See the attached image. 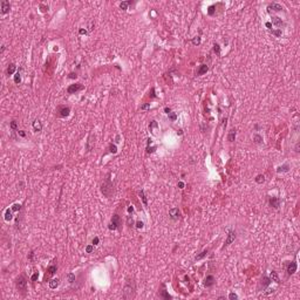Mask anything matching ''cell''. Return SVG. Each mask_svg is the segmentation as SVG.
<instances>
[{
  "label": "cell",
  "mask_w": 300,
  "mask_h": 300,
  "mask_svg": "<svg viewBox=\"0 0 300 300\" xmlns=\"http://www.w3.org/2000/svg\"><path fill=\"white\" fill-rule=\"evenodd\" d=\"M135 283L131 279H127L124 287H123V298L124 299H133L135 297Z\"/></svg>",
  "instance_id": "1"
},
{
  "label": "cell",
  "mask_w": 300,
  "mask_h": 300,
  "mask_svg": "<svg viewBox=\"0 0 300 300\" xmlns=\"http://www.w3.org/2000/svg\"><path fill=\"white\" fill-rule=\"evenodd\" d=\"M101 191H102V193H103L106 197H108V198L113 195V184H111V182H110V180H109V177L103 182L102 188H101Z\"/></svg>",
  "instance_id": "2"
},
{
  "label": "cell",
  "mask_w": 300,
  "mask_h": 300,
  "mask_svg": "<svg viewBox=\"0 0 300 300\" xmlns=\"http://www.w3.org/2000/svg\"><path fill=\"white\" fill-rule=\"evenodd\" d=\"M121 225H122V223H121V218L119 214H114L113 217H111V219H110V223H109V225H108V229L109 230H121Z\"/></svg>",
  "instance_id": "3"
},
{
  "label": "cell",
  "mask_w": 300,
  "mask_h": 300,
  "mask_svg": "<svg viewBox=\"0 0 300 300\" xmlns=\"http://www.w3.org/2000/svg\"><path fill=\"white\" fill-rule=\"evenodd\" d=\"M15 285H17V288L21 291V292H25L27 290V281L25 279L24 275H19L17 280H15Z\"/></svg>",
  "instance_id": "4"
},
{
  "label": "cell",
  "mask_w": 300,
  "mask_h": 300,
  "mask_svg": "<svg viewBox=\"0 0 300 300\" xmlns=\"http://www.w3.org/2000/svg\"><path fill=\"white\" fill-rule=\"evenodd\" d=\"M85 89V86L81 85V83H74V85H70V86L67 88V93L68 94H75L77 92H81Z\"/></svg>",
  "instance_id": "5"
},
{
  "label": "cell",
  "mask_w": 300,
  "mask_h": 300,
  "mask_svg": "<svg viewBox=\"0 0 300 300\" xmlns=\"http://www.w3.org/2000/svg\"><path fill=\"white\" fill-rule=\"evenodd\" d=\"M169 216H170V218L172 220H178L180 218V211L178 207H172V209H170L169 210Z\"/></svg>",
  "instance_id": "6"
},
{
  "label": "cell",
  "mask_w": 300,
  "mask_h": 300,
  "mask_svg": "<svg viewBox=\"0 0 300 300\" xmlns=\"http://www.w3.org/2000/svg\"><path fill=\"white\" fill-rule=\"evenodd\" d=\"M234 239H236V231L230 230V231L227 232V238H226V240H225L224 247H226V246H229L230 244H232V243L234 241Z\"/></svg>",
  "instance_id": "7"
},
{
  "label": "cell",
  "mask_w": 300,
  "mask_h": 300,
  "mask_svg": "<svg viewBox=\"0 0 300 300\" xmlns=\"http://www.w3.org/2000/svg\"><path fill=\"white\" fill-rule=\"evenodd\" d=\"M70 114V108L66 107V106H61L58 108V115L60 117H67L68 115Z\"/></svg>",
  "instance_id": "8"
},
{
  "label": "cell",
  "mask_w": 300,
  "mask_h": 300,
  "mask_svg": "<svg viewBox=\"0 0 300 300\" xmlns=\"http://www.w3.org/2000/svg\"><path fill=\"white\" fill-rule=\"evenodd\" d=\"M297 268H298V266H297V263L295 261H291V263H288L286 266V271L287 273L290 274V275H292L293 273H295L297 272Z\"/></svg>",
  "instance_id": "9"
},
{
  "label": "cell",
  "mask_w": 300,
  "mask_h": 300,
  "mask_svg": "<svg viewBox=\"0 0 300 300\" xmlns=\"http://www.w3.org/2000/svg\"><path fill=\"white\" fill-rule=\"evenodd\" d=\"M281 9H283L281 5L277 4V2H272V4H270V5L267 6V12H268V13H271L272 11H273V12H280Z\"/></svg>",
  "instance_id": "10"
},
{
  "label": "cell",
  "mask_w": 300,
  "mask_h": 300,
  "mask_svg": "<svg viewBox=\"0 0 300 300\" xmlns=\"http://www.w3.org/2000/svg\"><path fill=\"white\" fill-rule=\"evenodd\" d=\"M268 203H270V205L273 207V209H278L280 206V198L275 197V196H272V197H270Z\"/></svg>",
  "instance_id": "11"
},
{
  "label": "cell",
  "mask_w": 300,
  "mask_h": 300,
  "mask_svg": "<svg viewBox=\"0 0 300 300\" xmlns=\"http://www.w3.org/2000/svg\"><path fill=\"white\" fill-rule=\"evenodd\" d=\"M216 283L214 275H206V278L204 279V286L205 287H211Z\"/></svg>",
  "instance_id": "12"
},
{
  "label": "cell",
  "mask_w": 300,
  "mask_h": 300,
  "mask_svg": "<svg viewBox=\"0 0 300 300\" xmlns=\"http://www.w3.org/2000/svg\"><path fill=\"white\" fill-rule=\"evenodd\" d=\"M272 24L275 25L277 27H279V29H281V27L285 26V22L281 20L279 17H272Z\"/></svg>",
  "instance_id": "13"
},
{
  "label": "cell",
  "mask_w": 300,
  "mask_h": 300,
  "mask_svg": "<svg viewBox=\"0 0 300 300\" xmlns=\"http://www.w3.org/2000/svg\"><path fill=\"white\" fill-rule=\"evenodd\" d=\"M9 12V2L7 0H2L1 1V13L7 14Z\"/></svg>",
  "instance_id": "14"
},
{
  "label": "cell",
  "mask_w": 300,
  "mask_h": 300,
  "mask_svg": "<svg viewBox=\"0 0 300 300\" xmlns=\"http://www.w3.org/2000/svg\"><path fill=\"white\" fill-rule=\"evenodd\" d=\"M59 285H60V280L58 279V278H56V279H52V280L48 281V286H49V288H52V290H55Z\"/></svg>",
  "instance_id": "15"
},
{
  "label": "cell",
  "mask_w": 300,
  "mask_h": 300,
  "mask_svg": "<svg viewBox=\"0 0 300 300\" xmlns=\"http://www.w3.org/2000/svg\"><path fill=\"white\" fill-rule=\"evenodd\" d=\"M268 278L271 279V281H275L277 284H280L279 275H278V273H277L275 271H272V272H270V277H268Z\"/></svg>",
  "instance_id": "16"
},
{
  "label": "cell",
  "mask_w": 300,
  "mask_h": 300,
  "mask_svg": "<svg viewBox=\"0 0 300 300\" xmlns=\"http://www.w3.org/2000/svg\"><path fill=\"white\" fill-rule=\"evenodd\" d=\"M207 254H209V250L207 249H205V250H203L200 253H198L196 257H195V260H200V259H203V258H205L206 257Z\"/></svg>",
  "instance_id": "17"
},
{
  "label": "cell",
  "mask_w": 300,
  "mask_h": 300,
  "mask_svg": "<svg viewBox=\"0 0 300 300\" xmlns=\"http://www.w3.org/2000/svg\"><path fill=\"white\" fill-rule=\"evenodd\" d=\"M209 70V67L206 66V65H200L199 68H198V70H197V75L199 76V75H203V74H205Z\"/></svg>",
  "instance_id": "18"
},
{
  "label": "cell",
  "mask_w": 300,
  "mask_h": 300,
  "mask_svg": "<svg viewBox=\"0 0 300 300\" xmlns=\"http://www.w3.org/2000/svg\"><path fill=\"white\" fill-rule=\"evenodd\" d=\"M33 129L34 131H41L42 130V124H41V122L39 120H35L33 122Z\"/></svg>",
  "instance_id": "19"
},
{
  "label": "cell",
  "mask_w": 300,
  "mask_h": 300,
  "mask_svg": "<svg viewBox=\"0 0 300 300\" xmlns=\"http://www.w3.org/2000/svg\"><path fill=\"white\" fill-rule=\"evenodd\" d=\"M12 209H6V211H5V220L6 222H9V220L13 219V214H12Z\"/></svg>",
  "instance_id": "20"
},
{
  "label": "cell",
  "mask_w": 300,
  "mask_h": 300,
  "mask_svg": "<svg viewBox=\"0 0 300 300\" xmlns=\"http://www.w3.org/2000/svg\"><path fill=\"white\" fill-rule=\"evenodd\" d=\"M158 295H160V298H162V299H167V300H169V299H172V297L170 295V294L168 293L167 291L165 290H163V291H160V293H158Z\"/></svg>",
  "instance_id": "21"
},
{
  "label": "cell",
  "mask_w": 300,
  "mask_h": 300,
  "mask_svg": "<svg viewBox=\"0 0 300 300\" xmlns=\"http://www.w3.org/2000/svg\"><path fill=\"white\" fill-rule=\"evenodd\" d=\"M290 170V165L288 164H284V165H280V167L277 168V172L281 173V172H287Z\"/></svg>",
  "instance_id": "22"
},
{
  "label": "cell",
  "mask_w": 300,
  "mask_h": 300,
  "mask_svg": "<svg viewBox=\"0 0 300 300\" xmlns=\"http://www.w3.org/2000/svg\"><path fill=\"white\" fill-rule=\"evenodd\" d=\"M15 69H17V66H15L14 63H11L9 66L7 67V70H6L7 75H13L14 72H15Z\"/></svg>",
  "instance_id": "23"
},
{
  "label": "cell",
  "mask_w": 300,
  "mask_h": 300,
  "mask_svg": "<svg viewBox=\"0 0 300 300\" xmlns=\"http://www.w3.org/2000/svg\"><path fill=\"white\" fill-rule=\"evenodd\" d=\"M234 138H236V129H232L227 135V141L229 142H233Z\"/></svg>",
  "instance_id": "24"
},
{
  "label": "cell",
  "mask_w": 300,
  "mask_h": 300,
  "mask_svg": "<svg viewBox=\"0 0 300 300\" xmlns=\"http://www.w3.org/2000/svg\"><path fill=\"white\" fill-rule=\"evenodd\" d=\"M138 195H140V197H141V199H142V202H143V204H144V206H148V200H147L146 195H144V190H141L140 192H138Z\"/></svg>",
  "instance_id": "25"
},
{
  "label": "cell",
  "mask_w": 300,
  "mask_h": 300,
  "mask_svg": "<svg viewBox=\"0 0 300 300\" xmlns=\"http://www.w3.org/2000/svg\"><path fill=\"white\" fill-rule=\"evenodd\" d=\"M270 284H271V279H270L268 277H263V279H261V285H263V287L265 288V287H267Z\"/></svg>",
  "instance_id": "26"
},
{
  "label": "cell",
  "mask_w": 300,
  "mask_h": 300,
  "mask_svg": "<svg viewBox=\"0 0 300 300\" xmlns=\"http://www.w3.org/2000/svg\"><path fill=\"white\" fill-rule=\"evenodd\" d=\"M253 142L257 144H261L263 143V137L260 136L259 134H254L253 135Z\"/></svg>",
  "instance_id": "27"
},
{
  "label": "cell",
  "mask_w": 300,
  "mask_h": 300,
  "mask_svg": "<svg viewBox=\"0 0 300 300\" xmlns=\"http://www.w3.org/2000/svg\"><path fill=\"white\" fill-rule=\"evenodd\" d=\"M254 180H256V183H258V184H263V183L265 182V177H264V175H258V176L254 178Z\"/></svg>",
  "instance_id": "28"
},
{
  "label": "cell",
  "mask_w": 300,
  "mask_h": 300,
  "mask_svg": "<svg viewBox=\"0 0 300 300\" xmlns=\"http://www.w3.org/2000/svg\"><path fill=\"white\" fill-rule=\"evenodd\" d=\"M56 270H58V267L55 266V265H52V266H49L48 268H47V272H48L49 275H53V274L56 272Z\"/></svg>",
  "instance_id": "29"
},
{
  "label": "cell",
  "mask_w": 300,
  "mask_h": 300,
  "mask_svg": "<svg viewBox=\"0 0 300 300\" xmlns=\"http://www.w3.org/2000/svg\"><path fill=\"white\" fill-rule=\"evenodd\" d=\"M131 4H133L131 1H122V2L120 4V8L121 9H127L128 6L131 5Z\"/></svg>",
  "instance_id": "30"
},
{
  "label": "cell",
  "mask_w": 300,
  "mask_h": 300,
  "mask_svg": "<svg viewBox=\"0 0 300 300\" xmlns=\"http://www.w3.org/2000/svg\"><path fill=\"white\" fill-rule=\"evenodd\" d=\"M14 82L17 83V85H19L21 82V74L19 73V72H17V73L14 74Z\"/></svg>",
  "instance_id": "31"
},
{
  "label": "cell",
  "mask_w": 300,
  "mask_h": 300,
  "mask_svg": "<svg viewBox=\"0 0 300 300\" xmlns=\"http://www.w3.org/2000/svg\"><path fill=\"white\" fill-rule=\"evenodd\" d=\"M191 42H192L193 46H199L200 45V38L199 36H195L191 39Z\"/></svg>",
  "instance_id": "32"
},
{
  "label": "cell",
  "mask_w": 300,
  "mask_h": 300,
  "mask_svg": "<svg viewBox=\"0 0 300 300\" xmlns=\"http://www.w3.org/2000/svg\"><path fill=\"white\" fill-rule=\"evenodd\" d=\"M271 33L273 34V35H275L277 38H280L281 35H283V32H281V29H271Z\"/></svg>",
  "instance_id": "33"
},
{
  "label": "cell",
  "mask_w": 300,
  "mask_h": 300,
  "mask_svg": "<svg viewBox=\"0 0 300 300\" xmlns=\"http://www.w3.org/2000/svg\"><path fill=\"white\" fill-rule=\"evenodd\" d=\"M67 279H68V281H69L70 284H73L74 281H75V274H74V273H68V274H67Z\"/></svg>",
  "instance_id": "34"
},
{
  "label": "cell",
  "mask_w": 300,
  "mask_h": 300,
  "mask_svg": "<svg viewBox=\"0 0 300 300\" xmlns=\"http://www.w3.org/2000/svg\"><path fill=\"white\" fill-rule=\"evenodd\" d=\"M9 127H11V129H12V130H17V129H18V122H17L15 120H12V121H11Z\"/></svg>",
  "instance_id": "35"
},
{
  "label": "cell",
  "mask_w": 300,
  "mask_h": 300,
  "mask_svg": "<svg viewBox=\"0 0 300 300\" xmlns=\"http://www.w3.org/2000/svg\"><path fill=\"white\" fill-rule=\"evenodd\" d=\"M214 52L217 54V55H219V54H220V47H219V45H218V43H214Z\"/></svg>",
  "instance_id": "36"
},
{
  "label": "cell",
  "mask_w": 300,
  "mask_h": 300,
  "mask_svg": "<svg viewBox=\"0 0 300 300\" xmlns=\"http://www.w3.org/2000/svg\"><path fill=\"white\" fill-rule=\"evenodd\" d=\"M109 151L111 154H116L117 153V148H116V146L115 144H110V147H109Z\"/></svg>",
  "instance_id": "37"
},
{
  "label": "cell",
  "mask_w": 300,
  "mask_h": 300,
  "mask_svg": "<svg viewBox=\"0 0 300 300\" xmlns=\"http://www.w3.org/2000/svg\"><path fill=\"white\" fill-rule=\"evenodd\" d=\"M127 224L129 225V226H133L134 225V220H133V217H131V216H128L127 217Z\"/></svg>",
  "instance_id": "38"
},
{
  "label": "cell",
  "mask_w": 300,
  "mask_h": 300,
  "mask_svg": "<svg viewBox=\"0 0 300 300\" xmlns=\"http://www.w3.org/2000/svg\"><path fill=\"white\" fill-rule=\"evenodd\" d=\"M229 299L230 300H237L238 299V295L236 293H233V292H231V293L229 294Z\"/></svg>",
  "instance_id": "39"
},
{
  "label": "cell",
  "mask_w": 300,
  "mask_h": 300,
  "mask_svg": "<svg viewBox=\"0 0 300 300\" xmlns=\"http://www.w3.org/2000/svg\"><path fill=\"white\" fill-rule=\"evenodd\" d=\"M143 226H144V223L142 222V220H137L136 222V227L140 230V229H143Z\"/></svg>",
  "instance_id": "40"
},
{
  "label": "cell",
  "mask_w": 300,
  "mask_h": 300,
  "mask_svg": "<svg viewBox=\"0 0 300 300\" xmlns=\"http://www.w3.org/2000/svg\"><path fill=\"white\" fill-rule=\"evenodd\" d=\"M168 116H169V120H171V121H176V119H177V115H176V113H170Z\"/></svg>",
  "instance_id": "41"
},
{
  "label": "cell",
  "mask_w": 300,
  "mask_h": 300,
  "mask_svg": "<svg viewBox=\"0 0 300 300\" xmlns=\"http://www.w3.org/2000/svg\"><path fill=\"white\" fill-rule=\"evenodd\" d=\"M207 14L209 15H214V6H210L209 9H207Z\"/></svg>",
  "instance_id": "42"
},
{
  "label": "cell",
  "mask_w": 300,
  "mask_h": 300,
  "mask_svg": "<svg viewBox=\"0 0 300 300\" xmlns=\"http://www.w3.org/2000/svg\"><path fill=\"white\" fill-rule=\"evenodd\" d=\"M20 209H21L20 204H13V206H12V210H13V211H20Z\"/></svg>",
  "instance_id": "43"
},
{
  "label": "cell",
  "mask_w": 300,
  "mask_h": 300,
  "mask_svg": "<svg viewBox=\"0 0 300 300\" xmlns=\"http://www.w3.org/2000/svg\"><path fill=\"white\" fill-rule=\"evenodd\" d=\"M93 249H94L93 244H92V245H88V246L86 247V252H87V253H90V252L93 251Z\"/></svg>",
  "instance_id": "44"
},
{
  "label": "cell",
  "mask_w": 300,
  "mask_h": 300,
  "mask_svg": "<svg viewBox=\"0 0 300 300\" xmlns=\"http://www.w3.org/2000/svg\"><path fill=\"white\" fill-rule=\"evenodd\" d=\"M150 108V103H146L143 106H141V110H148Z\"/></svg>",
  "instance_id": "45"
},
{
  "label": "cell",
  "mask_w": 300,
  "mask_h": 300,
  "mask_svg": "<svg viewBox=\"0 0 300 300\" xmlns=\"http://www.w3.org/2000/svg\"><path fill=\"white\" fill-rule=\"evenodd\" d=\"M38 278H39V273H38V272H35V273H33V275L31 277V280H32V281H35Z\"/></svg>",
  "instance_id": "46"
},
{
  "label": "cell",
  "mask_w": 300,
  "mask_h": 300,
  "mask_svg": "<svg viewBox=\"0 0 300 300\" xmlns=\"http://www.w3.org/2000/svg\"><path fill=\"white\" fill-rule=\"evenodd\" d=\"M28 260H31V261H33L34 260V252L33 251H31L29 253H28Z\"/></svg>",
  "instance_id": "47"
},
{
  "label": "cell",
  "mask_w": 300,
  "mask_h": 300,
  "mask_svg": "<svg viewBox=\"0 0 300 300\" xmlns=\"http://www.w3.org/2000/svg\"><path fill=\"white\" fill-rule=\"evenodd\" d=\"M155 150H156V147H151V148L148 147V148H147L148 154H153V153H155Z\"/></svg>",
  "instance_id": "48"
},
{
  "label": "cell",
  "mask_w": 300,
  "mask_h": 300,
  "mask_svg": "<svg viewBox=\"0 0 300 300\" xmlns=\"http://www.w3.org/2000/svg\"><path fill=\"white\" fill-rule=\"evenodd\" d=\"M100 243V239H99V237H94L93 239V245H97Z\"/></svg>",
  "instance_id": "49"
},
{
  "label": "cell",
  "mask_w": 300,
  "mask_h": 300,
  "mask_svg": "<svg viewBox=\"0 0 300 300\" xmlns=\"http://www.w3.org/2000/svg\"><path fill=\"white\" fill-rule=\"evenodd\" d=\"M76 77H77L76 73H70L69 75H68V79H76Z\"/></svg>",
  "instance_id": "50"
},
{
  "label": "cell",
  "mask_w": 300,
  "mask_h": 300,
  "mask_svg": "<svg viewBox=\"0 0 300 300\" xmlns=\"http://www.w3.org/2000/svg\"><path fill=\"white\" fill-rule=\"evenodd\" d=\"M40 8H41V11H42V12H46V11H48V6H45V5H42V4L40 5Z\"/></svg>",
  "instance_id": "51"
},
{
  "label": "cell",
  "mask_w": 300,
  "mask_h": 300,
  "mask_svg": "<svg viewBox=\"0 0 300 300\" xmlns=\"http://www.w3.org/2000/svg\"><path fill=\"white\" fill-rule=\"evenodd\" d=\"M18 134H19V136H21V137H25V136H26V133H25L24 130H19Z\"/></svg>",
  "instance_id": "52"
},
{
  "label": "cell",
  "mask_w": 300,
  "mask_h": 300,
  "mask_svg": "<svg viewBox=\"0 0 300 300\" xmlns=\"http://www.w3.org/2000/svg\"><path fill=\"white\" fill-rule=\"evenodd\" d=\"M164 111H165V114H168V115H169V114L171 113V109H170V108H168V107H165V108H164Z\"/></svg>",
  "instance_id": "53"
},
{
  "label": "cell",
  "mask_w": 300,
  "mask_h": 300,
  "mask_svg": "<svg viewBox=\"0 0 300 300\" xmlns=\"http://www.w3.org/2000/svg\"><path fill=\"white\" fill-rule=\"evenodd\" d=\"M79 33H80V34H85V35H86V34H87V31H86V29H83V28H80Z\"/></svg>",
  "instance_id": "54"
},
{
  "label": "cell",
  "mask_w": 300,
  "mask_h": 300,
  "mask_svg": "<svg viewBox=\"0 0 300 300\" xmlns=\"http://www.w3.org/2000/svg\"><path fill=\"white\" fill-rule=\"evenodd\" d=\"M178 188H180V189H183V188H184V183H183V182H178Z\"/></svg>",
  "instance_id": "55"
},
{
  "label": "cell",
  "mask_w": 300,
  "mask_h": 300,
  "mask_svg": "<svg viewBox=\"0 0 300 300\" xmlns=\"http://www.w3.org/2000/svg\"><path fill=\"white\" fill-rule=\"evenodd\" d=\"M128 212H129V214H133V212H134V207L133 206L128 207Z\"/></svg>",
  "instance_id": "56"
},
{
  "label": "cell",
  "mask_w": 300,
  "mask_h": 300,
  "mask_svg": "<svg viewBox=\"0 0 300 300\" xmlns=\"http://www.w3.org/2000/svg\"><path fill=\"white\" fill-rule=\"evenodd\" d=\"M265 26H266L267 28H270V29H271V28H272V24H271V22H266V24H265Z\"/></svg>",
  "instance_id": "57"
},
{
  "label": "cell",
  "mask_w": 300,
  "mask_h": 300,
  "mask_svg": "<svg viewBox=\"0 0 300 300\" xmlns=\"http://www.w3.org/2000/svg\"><path fill=\"white\" fill-rule=\"evenodd\" d=\"M273 292H274V290H273V288H272V290L270 288V290H267V292H265V293H264V294H270V293H273Z\"/></svg>",
  "instance_id": "58"
},
{
  "label": "cell",
  "mask_w": 300,
  "mask_h": 300,
  "mask_svg": "<svg viewBox=\"0 0 300 300\" xmlns=\"http://www.w3.org/2000/svg\"><path fill=\"white\" fill-rule=\"evenodd\" d=\"M151 97H156V95H155V88H151Z\"/></svg>",
  "instance_id": "59"
},
{
  "label": "cell",
  "mask_w": 300,
  "mask_h": 300,
  "mask_svg": "<svg viewBox=\"0 0 300 300\" xmlns=\"http://www.w3.org/2000/svg\"><path fill=\"white\" fill-rule=\"evenodd\" d=\"M4 51H5V46H1V53H2Z\"/></svg>",
  "instance_id": "60"
},
{
  "label": "cell",
  "mask_w": 300,
  "mask_h": 300,
  "mask_svg": "<svg viewBox=\"0 0 300 300\" xmlns=\"http://www.w3.org/2000/svg\"><path fill=\"white\" fill-rule=\"evenodd\" d=\"M177 134H178V135H183V131H182V130H178V133Z\"/></svg>",
  "instance_id": "61"
}]
</instances>
